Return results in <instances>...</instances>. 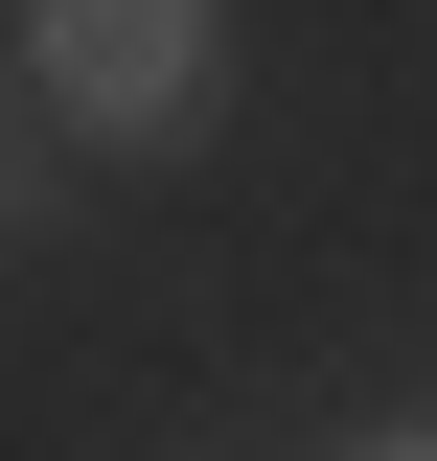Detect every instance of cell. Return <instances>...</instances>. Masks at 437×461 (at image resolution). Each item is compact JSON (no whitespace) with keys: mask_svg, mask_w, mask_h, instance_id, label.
Instances as JSON below:
<instances>
[{"mask_svg":"<svg viewBox=\"0 0 437 461\" xmlns=\"http://www.w3.org/2000/svg\"><path fill=\"white\" fill-rule=\"evenodd\" d=\"M23 69H47V115L69 139H208V93H230V0H23Z\"/></svg>","mask_w":437,"mask_h":461,"instance_id":"cell-1","label":"cell"},{"mask_svg":"<svg viewBox=\"0 0 437 461\" xmlns=\"http://www.w3.org/2000/svg\"><path fill=\"white\" fill-rule=\"evenodd\" d=\"M47 185H69V115H47V69L0 93V230H47Z\"/></svg>","mask_w":437,"mask_h":461,"instance_id":"cell-2","label":"cell"},{"mask_svg":"<svg viewBox=\"0 0 437 461\" xmlns=\"http://www.w3.org/2000/svg\"><path fill=\"white\" fill-rule=\"evenodd\" d=\"M369 461H437V438H369Z\"/></svg>","mask_w":437,"mask_h":461,"instance_id":"cell-3","label":"cell"}]
</instances>
